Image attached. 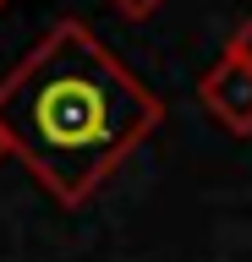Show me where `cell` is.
Segmentation results:
<instances>
[{
	"mask_svg": "<svg viewBox=\"0 0 252 262\" xmlns=\"http://www.w3.org/2000/svg\"><path fill=\"white\" fill-rule=\"evenodd\" d=\"M159 120L165 98L77 16H61L0 77V159L17 153L66 208L88 202Z\"/></svg>",
	"mask_w": 252,
	"mask_h": 262,
	"instance_id": "obj_1",
	"label": "cell"
},
{
	"mask_svg": "<svg viewBox=\"0 0 252 262\" xmlns=\"http://www.w3.org/2000/svg\"><path fill=\"white\" fill-rule=\"evenodd\" d=\"M198 98L203 110L214 115L225 131H236V137H252V66L236 55V49H225L208 71H203L198 82Z\"/></svg>",
	"mask_w": 252,
	"mask_h": 262,
	"instance_id": "obj_2",
	"label": "cell"
},
{
	"mask_svg": "<svg viewBox=\"0 0 252 262\" xmlns=\"http://www.w3.org/2000/svg\"><path fill=\"white\" fill-rule=\"evenodd\" d=\"M159 6H165V0H110V11H115V16H126V22H148Z\"/></svg>",
	"mask_w": 252,
	"mask_h": 262,
	"instance_id": "obj_3",
	"label": "cell"
},
{
	"mask_svg": "<svg viewBox=\"0 0 252 262\" xmlns=\"http://www.w3.org/2000/svg\"><path fill=\"white\" fill-rule=\"evenodd\" d=\"M225 49H236V55H241V60L252 66V16H247V22H241V28L230 33V44H225Z\"/></svg>",
	"mask_w": 252,
	"mask_h": 262,
	"instance_id": "obj_4",
	"label": "cell"
},
{
	"mask_svg": "<svg viewBox=\"0 0 252 262\" xmlns=\"http://www.w3.org/2000/svg\"><path fill=\"white\" fill-rule=\"evenodd\" d=\"M0 6H6V0H0Z\"/></svg>",
	"mask_w": 252,
	"mask_h": 262,
	"instance_id": "obj_5",
	"label": "cell"
}]
</instances>
